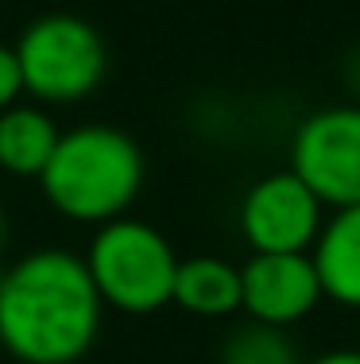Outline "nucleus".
Listing matches in <instances>:
<instances>
[{"label":"nucleus","instance_id":"obj_12","mask_svg":"<svg viewBox=\"0 0 360 364\" xmlns=\"http://www.w3.org/2000/svg\"><path fill=\"white\" fill-rule=\"evenodd\" d=\"M23 97V74H20V58H16V47L0 43V112L8 105Z\"/></svg>","mask_w":360,"mask_h":364},{"label":"nucleus","instance_id":"obj_2","mask_svg":"<svg viewBox=\"0 0 360 364\" xmlns=\"http://www.w3.org/2000/svg\"><path fill=\"white\" fill-rule=\"evenodd\" d=\"M143 175V151L128 132L113 124H78L58 136L39 190L58 218L97 229L132 210Z\"/></svg>","mask_w":360,"mask_h":364},{"label":"nucleus","instance_id":"obj_10","mask_svg":"<svg viewBox=\"0 0 360 364\" xmlns=\"http://www.w3.org/2000/svg\"><path fill=\"white\" fill-rule=\"evenodd\" d=\"M178 310L194 318H229L240 310V267L221 256H190L178 259L175 294Z\"/></svg>","mask_w":360,"mask_h":364},{"label":"nucleus","instance_id":"obj_9","mask_svg":"<svg viewBox=\"0 0 360 364\" xmlns=\"http://www.w3.org/2000/svg\"><path fill=\"white\" fill-rule=\"evenodd\" d=\"M62 128L39 101L8 105L0 112V171L12 178H39Z\"/></svg>","mask_w":360,"mask_h":364},{"label":"nucleus","instance_id":"obj_14","mask_svg":"<svg viewBox=\"0 0 360 364\" xmlns=\"http://www.w3.org/2000/svg\"><path fill=\"white\" fill-rule=\"evenodd\" d=\"M349 82H353V93L360 97V50L353 55V63H349Z\"/></svg>","mask_w":360,"mask_h":364},{"label":"nucleus","instance_id":"obj_8","mask_svg":"<svg viewBox=\"0 0 360 364\" xmlns=\"http://www.w3.org/2000/svg\"><path fill=\"white\" fill-rule=\"evenodd\" d=\"M310 264L318 272L322 299L360 310V205L325 213L318 240L310 245Z\"/></svg>","mask_w":360,"mask_h":364},{"label":"nucleus","instance_id":"obj_13","mask_svg":"<svg viewBox=\"0 0 360 364\" xmlns=\"http://www.w3.org/2000/svg\"><path fill=\"white\" fill-rule=\"evenodd\" d=\"M302 364H360V349H329L322 357H310Z\"/></svg>","mask_w":360,"mask_h":364},{"label":"nucleus","instance_id":"obj_7","mask_svg":"<svg viewBox=\"0 0 360 364\" xmlns=\"http://www.w3.org/2000/svg\"><path fill=\"white\" fill-rule=\"evenodd\" d=\"M322 302L310 252H252L240 264V314L248 322L290 329Z\"/></svg>","mask_w":360,"mask_h":364},{"label":"nucleus","instance_id":"obj_4","mask_svg":"<svg viewBox=\"0 0 360 364\" xmlns=\"http://www.w3.org/2000/svg\"><path fill=\"white\" fill-rule=\"evenodd\" d=\"M16 58L23 74V93L39 105L85 101L109 70V50L89 20L70 12H47L16 39Z\"/></svg>","mask_w":360,"mask_h":364},{"label":"nucleus","instance_id":"obj_11","mask_svg":"<svg viewBox=\"0 0 360 364\" xmlns=\"http://www.w3.org/2000/svg\"><path fill=\"white\" fill-rule=\"evenodd\" d=\"M217 364H302V357H298L295 341L287 337V329L244 322L229 329V337L221 341Z\"/></svg>","mask_w":360,"mask_h":364},{"label":"nucleus","instance_id":"obj_16","mask_svg":"<svg viewBox=\"0 0 360 364\" xmlns=\"http://www.w3.org/2000/svg\"><path fill=\"white\" fill-rule=\"evenodd\" d=\"M356 349H360V345H356Z\"/></svg>","mask_w":360,"mask_h":364},{"label":"nucleus","instance_id":"obj_15","mask_svg":"<svg viewBox=\"0 0 360 364\" xmlns=\"http://www.w3.org/2000/svg\"><path fill=\"white\" fill-rule=\"evenodd\" d=\"M4 232H8L4 229V210H0V248H4Z\"/></svg>","mask_w":360,"mask_h":364},{"label":"nucleus","instance_id":"obj_5","mask_svg":"<svg viewBox=\"0 0 360 364\" xmlns=\"http://www.w3.org/2000/svg\"><path fill=\"white\" fill-rule=\"evenodd\" d=\"M290 171L325 210L360 205V101L325 105L298 120L290 136Z\"/></svg>","mask_w":360,"mask_h":364},{"label":"nucleus","instance_id":"obj_6","mask_svg":"<svg viewBox=\"0 0 360 364\" xmlns=\"http://www.w3.org/2000/svg\"><path fill=\"white\" fill-rule=\"evenodd\" d=\"M236 221L252 252H310L322 232L325 205L295 171L283 167L244 190Z\"/></svg>","mask_w":360,"mask_h":364},{"label":"nucleus","instance_id":"obj_3","mask_svg":"<svg viewBox=\"0 0 360 364\" xmlns=\"http://www.w3.org/2000/svg\"><path fill=\"white\" fill-rule=\"evenodd\" d=\"M82 259L105 310H116L128 318H148L170 306L178 256L156 225L128 218V213L97 225Z\"/></svg>","mask_w":360,"mask_h":364},{"label":"nucleus","instance_id":"obj_1","mask_svg":"<svg viewBox=\"0 0 360 364\" xmlns=\"http://www.w3.org/2000/svg\"><path fill=\"white\" fill-rule=\"evenodd\" d=\"M101 314L85 259L66 248H36L0 275V349L16 364H78Z\"/></svg>","mask_w":360,"mask_h":364}]
</instances>
